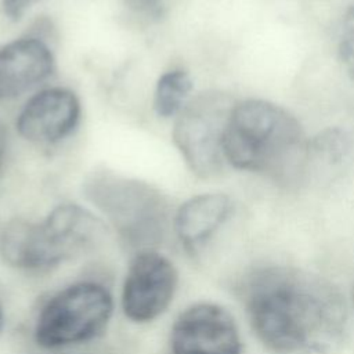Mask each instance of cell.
<instances>
[{"label": "cell", "instance_id": "1", "mask_svg": "<svg viewBox=\"0 0 354 354\" xmlns=\"http://www.w3.org/2000/svg\"><path fill=\"white\" fill-rule=\"evenodd\" d=\"M243 303L257 337L278 353L329 350L346 324L340 292L321 277L266 267L245 281Z\"/></svg>", "mask_w": 354, "mask_h": 354}, {"label": "cell", "instance_id": "2", "mask_svg": "<svg viewBox=\"0 0 354 354\" xmlns=\"http://www.w3.org/2000/svg\"><path fill=\"white\" fill-rule=\"evenodd\" d=\"M225 162L279 184L297 181L308 163V140L285 108L259 98L236 102L223 140Z\"/></svg>", "mask_w": 354, "mask_h": 354}, {"label": "cell", "instance_id": "3", "mask_svg": "<svg viewBox=\"0 0 354 354\" xmlns=\"http://www.w3.org/2000/svg\"><path fill=\"white\" fill-rule=\"evenodd\" d=\"M83 195L129 248L141 252L162 242L169 203L152 184L102 169L84 180Z\"/></svg>", "mask_w": 354, "mask_h": 354}, {"label": "cell", "instance_id": "4", "mask_svg": "<svg viewBox=\"0 0 354 354\" xmlns=\"http://www.w3.org/2000/svg\"><path fill=\"white\" fill-rule=\"evenodd\" d=\"M113 313V300L105 286L84 281L57 292L40 310L35 340L44 348L79 344L104 332Z\"/></svg>", "mask_w": 354, "mask_h": 354}, {"label": "cell", "instance_id": "5", "mask_svg": "<svg viewBox=\"0 0 354 354\" xmlns=\"http://www.w3.org/2000/svg\"><path fill=\"white\" fill-rule=\"evenodd\" d=\"M236 102L225 93L206 91L188 101L173 126V142L189 170L210 178L225 163L223 140Z\"/></svg>", "mask_w": 354, "mask_h": 354}, {"label": "cell", "instance_id": "6", "mask_svg": "<svg viewBox=\"0 0 354 354\" xmlns=\"http://www.w3.org/2000/svg\"><path fill=\"white\" fill-rule=\"evenodd\" d=\"M177 285L178 272L170 259L155 249L137 252L122 286L123 314L137 324L156 319L171 304Z\"/></svg>", "mask_w": 354, "mask_h": 354}, {"label": "cell", "instance_id": "7", "mask_svg": "<svg viewBox=\"0 0 354 354\" xmlns=\"http://www.w3.org/2000/svg\"><path fill=\"white\" fill-rule=\"evenodd\" d=\"M171 354H241V339L231 314L213 303H196L176 318L170 330Z\"/></svg>", "mask_w": 354, "mask_h": 354}, {"label": "cell", "instance_id": "8", "mask_svg": "<svg viewBox=\"0 0 354 354\" xmlns=\"http://www.w3.org/2000/svg\"><path fill=\"white\" fill-rule=\"evenodd\" d=\"M80 119L77 95L64 87H50L30 97L15 126L21 137L35 144H55L68 137Z\"/></svg>", "mask_w": 354, "mask_h": 354}, {"label": "cell", "instance_id": "9", "mask_svg": "<svg viewBox=\"0 0 354 354\" xmlns=\"http://www.w3.org/2000/svg\"><path fill=\"white\" fill-rule=\"evenodd\" d=\"M55 68L48 46L37 37L12 40L0 48V100H10L47 79Z\"/></svg>", "mask_w": 354, "mask_h": 354}, {"label": "cell", "instance_id": "10", "mask_svg": "<svg viewBox=\"0 0 354 354\" xmlns=\"http://www.w3.org/2000/svg\"><path fill=\"white\" fill-rule=\"evenodd\" d=\"M0 256L10 267L41 272L62 264L43 221L10 220L0 232Z\"/></svg>", "mask_w": 354, "mask_h": 354}, {"label": "cell", "instance_id": "11", "mask_svg": "<svg viewBox=\"0 0 354 354\" xmlns=\"http://www.w3.org/2000/svg\"><path fill=\"white\" fill-rule=\"evenodd\" d=\"M43 224L64 263L91 250L105 235L102 220L76 203L58 205Z\"/></svg>", "mask_w": 354, "mask_h": 354}, {"label": "cell", "instance_id": "12", "mask_svg": "<svg viewBox=\"0 0 354 354\" xmlns=\"http://www.w3.org/2000/svg\"><path fill=\"white\" fill-rule=\"evenodd\" d=\"M232 210L231 199L218 192L201 194L185 201L174 216V231L189 253L201 250L227 221Z\"/></svg>", "mask_w": 354, "mask_h": 354}, {"label": "cell", "instance_id": "13", "mask_svg": "<svg viewBox=\"0 0 354 354\" xmlns=\"http://www.w3.org/2000/svg\"><path fill=\"white\" fill-rule=\"evenodd\" d=\"M192 91V79L188 72L174 69L163 73L155 87L153 108L160 118H171L187 104Z\"/></svg>", "mask_w": 354, "mask_h": 354}, {"label": "cell", "instance_id": "14", "mask_svg": "<svg viewBox=\"0 0 354 354\" xmlns=\"http://www.w3.org/2000/svg\"><path fill=\"white\" fill-rule=\"evenodd\" d=\"M354 149V138L344 129L329 127L308 140V162L311 159L336 166L343 163Z\"/></svg>", "mask_w": 354, "mask_h": 354}, {"label": "cell", "instance_id": "15", "mask_svg": "<svg viewBox=\"0 0 354 354\" xmlns=\"http://www.w3.org/2000/svg\"><path fill=\"white\" fill-rule=\"evenodd\" d=\"M337 53L344 71L354 82V4L348 7L342 19Z\"/></svg>", "mask_w": 354, "mask_h": 354}, {"label": "cell", "instance_id": "16", "mask_svg": "<svg viewBox=\"0 0 354 354\" xmlns=\"http://www.w3.org/2000/svg\"><path fill=\"white\" fill-rule=\"evenodd\" d=\"M37 0H3L1 7L4 15L11 21H19L26 10Z\"/></svg>", "mask_w": 354, "mask_h": 354}, {"label": "cell", "instance_id": "17", "mask_svg": "<svg viewBox=\"0 0 354 354\" xmlns=\"http://www.w3.org/2000/svg\"><path fill=\"white\" fill-rule=\"evenodd\" d=\"M124 3L136 12H151L159 7L162 0H124Z\"/></svg>", "mask_w": 354, "mask_h": 354}, {"label": "cell", "instance_id": "18", "mask_svg": "<svg viewBox=\"0 0 354 354\" xmlns=\"http://www.w3.org/2000/svg\"><path fill=\"white\" fill-rule=\"evenodd\" d=\"M6 149H7V131L4 126L0 123V167L6 155Z\"/></svg>", "mask_w": 354, "mask_h": 354}, {"label": "cell", "instance_id": "19", "mask_svg": "<svg viewBox=\"0 0 354 354\" xmlns=\"http://www.w3.org/2000/svg\"><path fill=\"white\" fill-rule=\"evenodd\" d=\"M3 326H4V314H3V308L0 306V333H1Z\"/></svg>", "mask_w": 354, "mask_h": 354}, {"label": "cell", "instance_id": "20", "mask_svg": "<svg viewBox=\"0 0 354 354\" xmlns=\"http://www.w3.org/2000/svg\"><path fill=\"white\" fill-rule=\"evenodd\" d=\"M351 297H353V303H354V288H353V292H351Z\"/></svg>", "mask_w": 354, "mask_h": 354}]
</instances>
